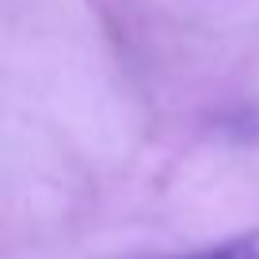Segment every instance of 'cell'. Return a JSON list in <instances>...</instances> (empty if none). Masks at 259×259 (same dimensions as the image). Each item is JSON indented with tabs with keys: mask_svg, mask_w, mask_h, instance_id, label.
<instances>
[{
	"mask_svg": "<svg viewBox=\"0 0 259 259\" xmlns=\"http://www.w3.org/2000/svg\"><path fill=\"white\" fill-rule=\"evenodd\" d=\"M168 259H259V229L236 233V236H229V240L206 244V248L183 251V255H168Z\"/></svg>",
	"mask_w": 259,
	"mask_h": 259,
	"instance_id": "6da1fadb",
	"label": "cell"
}]
</instances>
